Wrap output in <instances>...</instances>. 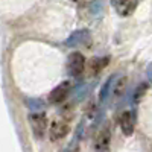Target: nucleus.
<instances>
[{
	"mask_svg": "<svg viewBox=\"0 0 152 152\" xmlns=\"http://www.w3.org/2000/svg\"><path fill=\"white\" fill-rule=\"evenodd\" d=\"M31 120V126H32V131L35 134V137L41 138L47 129V117L46 114L43 113H37V114H32V116L29 117Z\"/></svg>",
	"mask_w": 152,
	"mask_h": 152,
	"instance_id": "obj_1",
	"label": "nucleus"
},
{
	"mask_svg": "<svg viewBox=\"0 0 152 152\" xmlns=\"http://www.w3.org/2000/svg\"><path fill=\"white\" fill-rule=\"evenodd\" d=\"M85 64H87V61H85V58H84L82 53H79V52L70 53V56H69V64H67V66H69V70H70V73H72L73 76H79V75L84 72Z\"/></svg>",
	"mask_w": 152,
	"mask_h": 152,
	"instance_id": "obj_2",
	"label": "nucleus"
},
{
	"mask_svg": "<svg viewBox=\"0 0 152 152\" xmlns=\"http://www.w3.org/2000/svg\"><path fill=\"white\" fill-rule=\"evenodd\" d=\"M69 90H70V84L69 82H61L58 87H55L52 93L49 94V100L50 104H61L67 99V94H69Z\"/></svg>",
	"mask_w": 152,
	"mask_h": 152,
	"instance_id": "obj_3",
	"label": "nucleus"
},
{
	"mask_svg": "<svg viewBox=\"0 0 152 152\" xmlns=\"http://www.w3.org/2000/svg\"><path fill=\"white\" fill-rule=\"evenodd\" d=\"M110 142H111V134L108 128H104L99 132L97 138H96V152H110Z\"/></svg>",
	"mask_w": 152,
	"mask_h": 152,
	"instance_id": "obj_4",
	"label": "nucleus"
},
{
	"mask_svg": "<svg viewBox=\"0 0 152 152\" xmlns=\"http://www.w3.org/2000/svg\"><path fill=\"white\" fill-rule=\"evenodd\" d=\"M137 5H138L137 2H131V0H117V2H113V8L123 17L131 15L134 9L137 8Z\"/></svg>",
	"mask_w": 152,
	"mask_h": 152,
	"instance_id": "obj_5",
	"label": "nucleus"
},
{
	"mask_svg": "<svg viewBox=\"0 0 152 152\" xmlns=\"http://www.w3.org/2000/svg\"><path fill=\"white\" fill-rule=\"evenodd\" d=\"M67 132H69V125L66 122L56 120L50 125V138L52 140H61L62 137H66Z\"/></svg>",
	"mask_w": 152,
	"mask_h": 152,
	"instance_id": "obj_6",
	"label": "nucleus"
},
{
	"mask_svg": "<svg viewBox=\"0 0 152 152\" xmlns=\"http://www.w3.org/2000/svg\"><path fill=\"white\" fill-rule=\"evenodd\" d=\"M119 122H120V128H122L123 134L125 135H131L132 131H134V117H132V113H129V111L122 113Z\"/></svg>",
	"mask_w": 152,
	"mask_h": 152,
	"instance_id": "obj_7",
	"label": "nucleus"
},
{
	"mask_svg": "<svg viewBox=\"0 0 152 152\" xmlns=\"http://www.w3.org/2000/svg\"><path fill=\"white\" fill-rule=\"evenodd\" d=\"M107 64H108V58H93V59H90V62H88V73L97 75Z\"/></svg>",
	"mask_w": 152,
	"mask_h": 152,
	"instance_id": "obj_8",
	"label": "nucleus"
},
{
	"mask_svg": "<svg viewBox=\"0 0 152 152\" xmlns=\"http://www.w3.org/2000/svg\"><path fill=\"white\" fill-rule=\"evenodd\" d=\"M125 84H126V78H122V79L119 81V84H117V91H116V94H120V93H122V90L125 88Z\"/></svg>",
	"mask_w": 152,
	"mask_h": 152,
	"instance_id": "obj_9",
	"label": "nucleus"
}]
</instances>
